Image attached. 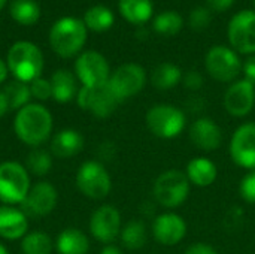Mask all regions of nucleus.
I'll list each match as a JSON object with an SVG mask.
<instances>
[{"instance_id":"obj_1","label":"nucleus","mask_w":255,"mask_h":254,"mask_svg":"<svg viewBox=\"0 0 255 254\" xmlns=\"http://www.w3.org/2000/svg\"><path fill=\"white\" fill-rule=\"evenodd\" d=\"M13 129L21 142L28 147H39L46 142L52 132V115L45 106L28 103L16 112Z\"/></svg>"},{"instance_id":"obj_2","label":"nucleus","mask_w":255,"mask_h":254,"mask_svg":"<svg viewBox=\"0 0 255 254\" xmlns=\"http://www.w3.org/2000/svg\"><path fill=\"white\" fill-rule=\"evenodd\" d=\"M87 30L82 19L76 16H61L51 27L49 45L57 55L70 58L84 48Z\"/></svg>"},{"instance_id":"obj_3","label":"nucleus","mask_w":255,"mask_h":254,"mask_svg":"<svg viewBox=\"0 0 255 254\" xmlns=\"http://www.w3.org/2000/svg\"><path fill=\"white\" fill-rule=\"evenodd\" d=\"M6 64L16 81L30 84L36 78H40L43 70V54L34 43L19 40L9 48Z\"/></svg>"},{"instance_id":"obj_4","label":"nucleus","mask_w":255,"mask_h":254,"mask_svg":"<svg viewBox=\"0 0 255 254\" xmlns=\"http://www.w3.org/2000/svg\"><path fill=\"white\" fill-rule=\"evenodd\" d=\"M152 192L157 204L173 210L187 201L190 195V181L182 171L169 169L155 180Z\"/></svg>"},{"instance_id":"obj_5","label":"nucleus","mask_w":255,"mask_h":254,"mask_svg":"<svg viewBox=\"0 0 255 254\" xmlns=\"http://www.w3.org/2000/svg\"><path fill=\"white\" fill-rule=\"evenodd\" d=\"M30 177L16 162L0 165V201L6 205L22 204L30 192Z\"/></svg>"},{"instance_id":"obj_6","label":"nucleus","mask_w":255,"mask_h":254,"mask_svg":"<svg viewBox=\"0 0 255 254\" xmlns=\"http://www.w3.org/2000/svg\"><path fill=\"white\" fill-rule=\"evenodd\" d=\"M146 126L149 132L161 139L179 136L185 127V114L173 105H155L146 112Z\"/></svg>"},{"instance_id":"obj_7","label":"nucleus","mask_w":255,"mask_h":254,"mask_svg":"<svg viewBox=\"0 0 255 254\" xmlns=\"http://www.w3.org/2000/svg\"><path fill=\"white\" fill-rule=\"evenodd\" d=\"M205 67L215 81L232 82L239 76L244 66L236 51L218 45L208 51L205 57Z\"/></svg>"},{"instance_id":"obj_8","label":"nucleus","mask_w":255,"mask_h":254,"mask_svg":"<svg viewBox=\"0 0 255 254\" xmlns=\"http://www.w3.org/2000/svg\"><path fill=\"white\" fill-rule=\"evenodd\" d=\"M76 186L84 196L90 199H103L109 195L112 181L102 163L90 160L81 165L76 174Z\"/></svg>"},{"instance_id":"obj_9","label":"nucleus","mask_w":255,"mask_h":254,"mask_svg":"<svg viewBox=\"0 0 255 254\" xmlns=\"http://www.w3.org/2000/svg\"><path fill=\"white\" fill-rule=\"evenodd\" d=\"M146 82V72L137 63L121 64L109 78V88L112 90L117 100L121 103L133 96H136Z\"/></svg>"},{"instance_id":"obj_10","label":"nucleus","mask_w":255,"mask_h":254,"mask_svg":"<svg viewBox=\"0 0 255 254\" xmlns=\"http://www.w3.org/2000/svg\"><path fill=\"white\" fill-rule=\"evenodd\" d=\"M75 72L82 87L94 88L109 82L111 69L106 58L97 51H85L75 61Z\"/></svg>"},{"instance_id":"obj_11","label":"nucleus","mask_w":255,"mask_h":254,"mask_svg":"<svg viewBox=\"0 0 255 254\" xmlns=\"http://www.w3.org/2000/svg\"><path fill=\"white\" fill-rule=\"evenodd\" d=\"M227 36L241 54H255V10H241L229 22Z\"/></svg>"},{"instance_id":"obj_12","label":"nucleus","mask_w":255,"mask_h":254,"mask_svg":"<svg viewBox=\"0 0 255 254\" xmlns=\"http://www.w3.org/2000/svg\"><path fill=\"white\" fill-rule=\"evenodd\" d=\"M76 100L84 111H88L99 118H106L112 115L117 105L120 103L108 84L94 88L82 87L78 91Z\"/></svg>"},{"instance_id":"obj_13","label":"nucleus","mask_w":255,"mask_h":254,"mask_svg":"<svg viewBox=\"0 0 255 254\" xmlns=\"http://www.w3.org/2000/svg\"><path fill=\"white\" fill-rule=\"evenodd\" d=\"M233 162L248 171H255V123H245L236 129L230 142Z\"/></svg>"},{"instance_id":"obj_14","label":"nucleus","mask_w":255,"mask_h":254,"mask_svg":"<svg viewBox=\"0 0 255 254\" xmlns=\"http://www.w3.org/2000/svg\"><path fill=\"white\" fill-rule=\"evenodd\" d=\"M91 235L103 244H111L121 234V216L112 205L97 208L90 220Z\"/></svg>"},{"instance_id":"obj_15","label":"nucleus","mask_w":255,"mask_h":254,"mask_svg":"<svg viewBox=\"0 0 255 254\" xmlns=\"http://www.w3.org/2000/svg\"><path fill=\"white\" fill-rule=\"evenodd\" d=\"M255 105V84L250 79L236 81L224 96V108L233 117H247Z\"/></svg>"},{"instance_id":"obj_16","label":"nucleus","mask_w":255,"mask_h":254,"mask_svg":"<svg viewBox=\"0 0 255 254\" xmlns=\"http://www.w3.org/2000/svg\"><path fill=\"white\" fill-rule=\"evenodd\" d=\"M152 235L161 246H176L187 235V223L175 213H164L154 220Z\"/></svg>"},{"instance_id":"obj_17","label":"nucleus","mask_w":255,"mask_h":254,"mask_svg":"<svg viewBox=\"0 0 255 254\" xmlns=\"http://www.w3.org/2000/svg\"><path fill=\"white\" fill-rule=\"evenodd\" d=\"M57 199H58V195H57L55 187L51 183L42 181V183L34 184L30 189L25 201L22 202V208L25 213L31 216L43 217L55 208Z\"/></svg>"},{"instance_id":"obj_18","label":"nucleus","mask_w":255,"mask_h":254,"mask_svg":"<svg viewBox=\"0 0 255 254\" xmlns=\"http://www.w3.org/2000/svg\"><path fill=\"white\" fill-rule=\"evenodd\" d=\"M191 142L202 151H214L223 142V133L220 126L208 117L196 120L190 127Z\"/></svg>"},{"instance_id":"obj_19","label":"nucleus","mask_w":255,"mask_h":254,"mask_svg":"<svg viewBox=\"0 0 255 254\" xmlns=\"http://www.w3.org/2000/svg\"><path fill=\"white\" fill-rule=\"evenodd\" d=\"M28 228L27 217L12 205L0 207V237L4 240H19Z\"/></svg>"},{"instance_id":"obj_20","label":"nucleus","mask_w":255,"mask_h":254,"mask_svg":"<svg viewBox=\"0 0 255 254\" xmlns=\"http://www.w3.org/2000/svg\"><path fill=\"white\" fill-rule=\"evenodd\" d=\"M84 148V138L78 130L64 129L58 132L51 142L52 154L58 159H69L76 156Z\"/></svg>"},{"instance_id":"obj_21","label":"nucleus","mask_w":255,"mask_h":254,"mask_svg":"<svg viewBox=\"0 0 255 254\" xmlns=\"http://www.w3.org/2000/svg\"><path fill=\"white\" fill-rule=\"evenodd\" d=\"M187 178L197 187L212 186L218 177V169L215 163L206 157H194L187 165Z\"/></svg>"},{"instance_id":"obj_22","label":"nucleus","mask_w":255,"mask_h":254,"mask_svg":"<svg viewBox=\"0 0 255 254\" xmlns=\"http://www.w3.org/2000/svg\"><path fill=\"white\" fill-rule=\"evenodd\" d=\"M120 13L130 24L143 25L152 16L154 4L152 0H120L118 1Z\"/></svg>"},{"instance_id":"obj_23","label":"nucleus","mask_w":255,"mask_h":254,"mask_svg":"<svg viewBox=\"0 0 255 254\" xmlns=\"http://www.w3.org/2000/svg\"><path fill=\"white\" fill-rule=\"evenodd\" d=\"M51 88H52L54 100L60 103H67L75 96H78L76 79L73 73L64 69L54 72V75L51 76Z\"/></svg>"},{"instance_id":"obj_24","label":"nucleus","mask_w":255,"mask_h":254,"mask_svg":"<svg viewBox=\"0 0 255 254\" xmlns=\"http://www.w3.org/2000/svg\"><path fill=\"white\" fill-rule=\"evenodd\" d=\"M90 241L87 235L75 228L64 229L57 238V252L60 254H87Z\"/></svg>"},{"instance_id":"obj_25","label":"nucleus","mask_w":255,"mask_h":254,"mask_svg":"<svg viewBox=\"0 0 255 254\" xmlns=\"http://www.w3.org/2000/svg\"><path fill=\"white\" fill-rule=\"evenodd\" d=\"M182 81V70L179 66L173 63H161L158 64L151 75V82L157 90H170L176 87Z\"/></svg>"},{"instance_id":"obj_26","label":"nucleus","mask_w":255,"mask_h":254,"mask_svg":"<svg viewBox=\"0 0 255 254\" xmlns=\"http://www.w3.org/2000/svg\"><path fill=\"white\" fill-rule=\"evenodd\" d=\"M9 13L15 22L21 25H33L40 18V6L36 0H12Z\"/></svg>"},{"instance_id":"obj_27","label":"nucleus","mask_w":255,"mask_h":254,"mask_svg":"<svg viewBox=\"0 0 255 254\" xmlns=\"http://www.w3.org/2000/svg\"><path fill=\"white\" fill-rule=\"evenodd\" d=\"M82 21L88 30L96 31V33H103L114 25L115 16L109 7L103 4H96L85 12Z\"/></svg>"},{"instance_id":"obj_28","label":"nucleus","mask_w":255,"mask_h":254,"mask_svg":"<svg viewBox=\"0 0 255 254\" xmlns=\"http://www.w3.org/2000/svg\"><path fill=\"white\" fill-rule=\"evenodd\" d=\"M121 243L128 250H139L146 243V228L142 222L133 220L121 229Z\"/></svg>"},{"instance_id":"obj_29","label":"nucleus","mask_w":255,"mask_h":254,"mask_svg":"<svg viewBox=\"0 0 255 254\" xmlns=\"http://www.w3.org/2000/svg\"><path fill=\"white\" fill-rule=\"evenodd\" d=\"M184 25V19L182 16L175 12V10H166L161 12L160 15L155 16L154 22H152V28L163 36H175L181 31Z\"/></svg>"},{"instance_id":"obj_30","label":"nucleus","mask_w":255,"mask_h":254,"mask_svg":"<svg viewBox=\"0 0 255 254\" xmlns=\"http://www.w3.org/2000/svg\"><path fill=\"white\" fill-rule=\"evenodd\" d=\"M7 103H9V109H21L24 106L28 105V100L31 97L30 93V85H27L25 82L21 81H13L10 84H7L3 90Z\"/></svg>"},{"instance_id":"obj_31","label":"nucleus","mask_w":255,"mask_h":254,"mask_svg":"<svg viewBox=\"0 0 255 254\" xmlns=\"http://www.w3.org/2000/svg\"><path fill=\"white\" fill-rule=\"evenodd\" d=\"M21 250L24 254H51L52 241L43 232H31L22 238Z\"/></svg>"},{"instance_id":"obj_32","label":"nucleus","mask_w":255,"mask_h":254,"mask_svg":"<svg viewBox=\"0 0 255 254\" xmlns=\"http://www.w3.org/2000/svg\"><path fill=\"white\" fill-rule=\"evenodd\" d=\"M27 168L37 177L46 175L52 168V157L43 150H34L27 157Z\"/></svg>"},{"instance_id":"obj_33","label":"nucleus","mask_w":255,"mask_h":254,"mask_svg":"<svg viewBox=\"0 0 255 254\" xmlns=\"http://www.w3.org/2000/svg\"><path fill=\"white\" fill-rule=\"evenodd\" d=\"M212 21L211 10L205 6H197L190 13V27L196 31H202L206 27H209Z\"/></svg>"},{"instance_id":"obj_34","label":"nucleus","mask_w":255,"mask_h":254,"mask_svg":"<svg viewBox=\"0 0 255 254\" xmlns=\"http://www.w3.org/2000/svg\"><path fill=\"white\" fill-rule=\"evenodd\" d=\"M30 93L37 100H48L49 97H52L51 81L43 78H36L34 81L30 82Z\"/></svg>"},{"instance_id":"obj_35","label":"nucleus","mask_w":255,"mask_h":254,"mask_svg":"<svg viewBox=\"0 0 255 254\" xmlns=\"http://www.w3.org/2000/svg\"><path fill=\"white\" fill-rule=\"evenodd\" d=\"M239 193L241 198L248 204H255V171H250V174L242 178L239 184Z\"/></svg>"},{"instance_id":"obj_36","label":"nucleus","mask_w":255,"mask_h":254,"mask_svg":"<svg viewBox=\"0 0 255 254\" xmlns=\"http://www.w3.org/2000/svg\"><path fill=\"white\" fill-rule=\"evenodd\" d=\"M184 84H185V87L190 88V90H199V88L203 85V76H202L199 72L191 70V72H188V73L184 76Z\"/></svg>"},{"instance_id":"obj_37","label":"nucleus","mask_w":255,"mask_h":254,"mask_svg":"<svg viewBox=\"0 0 255 254\" xmlns=\"http://www.w3.org/2000/svg\"><path fill=\"white\" fill-rule=\"evenodd\" d=\"M184 254H218V252L209 244L196 243V244H191Z\"/></svg>"},{"instance_id":"obj_38","label":"nucleus","mask_w":255,"mask_h":254,"mask_svg":"<svg viewBox=\"0 0 255 254\" xmlns=\"http://www.w3.org/2000/svg\"><path fill=\"white\" fill-rule=\"evenodd\" d=\"M208 6L217 12H226L227 9H230L235 3V0H206Z\"/></svg>"},{"instance_id":"obj_39","label":"nucleus","mask_w":255,"mask_h":254,"mask_svg":"<svg viewBox=\"0 0 255 254\" xmlns=\"http://www.w3.org/2000/svg\"><path fill=\"white\" fill-rule=\"evenodd\" d=\"M242 69H244L245 78L255 84V55H251V57L247 58V61L244 63Z\"/></svg>"},{"instance_id":"obj_40","label":"nucleus","mask_w":255,"mask_h":254,"mask_svg":"<svg viewBox=\"0 0 255 254\" xmlns=\"http://www.w3.org/2000/svg\"><path fill=\"white\" fill-rule=\"evenodd\" d=\"M9 111V103H7V99L4 96L3 91H0V118Z\"/></svg>"},{"instance_id":"obj_41","label":"nucleus","mask_w":255,"mask_h":254,"mask_svg":"<svg viewBox=\"0 0 255 254\" xmlns=\"http://www.w3.org/2000/svg\"><path fill=\"white\" fill-rule=\"evenodd\" d=\"M7 73H9V69H7V64L3 61V60H0V84L7 78Z\"/></svg>"},{"instance_id":"obj_42","label":"nucleus","mask_w":255,"mask_h":254,"mask_svg":"<svg viewBox=\"0 0 255 254\" xmlns=\"http://www.w3.org/2000/svg\"><path fill=\"white\" fill-rule=\"evenodd\" d=\"M100 254H124L118 247H115V246H106L103 250H102V253Z\"/></svg>"},{"instance_id":"obj_43","label":"nucleus","mask_w":255,"mask_h":254,"mask_svg":"<svg viewBox=\"0 0 255 254\" xmlns=\"http://www.w3.org/2000/svg\"><path fill=\"white\" fill-rule=\"evenodd\" d=\"M0 254H7V250L3 244H0Z\"/></svg>"},{"instance_id":"obj_44","label":"nucleus","mask_w":255,"mask_h":254,"mask_svg":"<svg viewBox=\"0 0 255 254\" xmlns=\"http://www.w3.org/2000/svg\"><path fill=\"white\" fill-rule=\"evenodd\" d=\"M6 3H7V0H0V10L6 6Z\"/></svg>"},{"instance_id":"obj_45","label":"nucleus","mask_w":255,"mask_h":254,"mask_svg":"<svg viewBox=\"0 0 255 254\" xmlns=\"http://www.w3.org/2000/svg\"><path fill=\"white\" fill-rule=\"evenodd\" d=\"M254 4H255V0H254Z\"/></svg>"}]
</instances>
